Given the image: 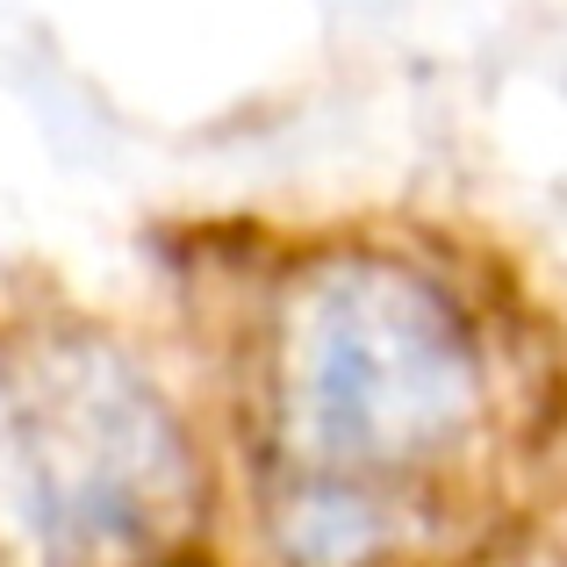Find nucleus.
I'll list each match as a JSON object with an SVG mask.
<instances>
[{
  "label": "nucleus",
  "instance_id": "obj_1",
  "mask_svg": "<svg viewBox=\"0 0 567 567\" xmlns=\"http://www.w3.org/2000/svg\"><path fill=\"white\" fill-rule=\"evenodd\" d=\"M482 402V346L439 280L381 251L302 274L266 360V525L288 567H374Z\"/></svg>",
  "mask_w": 567,
  "mask_h": 567
},
{
  "label": "nucleus",
  "instance_id": "obj_2",
  "mask_svg": "<svg viewBox=\"0 0 567 567\" xmlns=\"http://www.w3.org/2000/svg\"><path fill=\"white\" fill-rule=\"evenodd\" d=\"M187 503V445L158 388L109 346L0 360V554L22 567H123Z\"/></svg>",
  "mask_w": 567,
  "mask_h": 567
}]
</instances>
